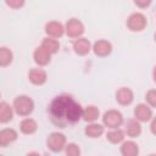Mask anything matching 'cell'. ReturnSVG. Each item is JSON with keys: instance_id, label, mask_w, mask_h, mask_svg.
I'll use <instances>...</instances> for the list:
<instances>
[{"instance_id": "28", "label": "cell", "mask_w": 156, "mask_h": 156, "mask_svg": "<svg viewBox=\"0 0 156 156\" xmlns=\"http://www.w3.org/2000/svg\"><path fill=\"white\" fill-rule=\"evenodd\" d=\"M150 130L154 135H156V117L151 118V123H150Z\"/></svg>"}, {"instance_id": "26", "label": "cell", "mask_w": 156, "mask_h": 156, "mask_svg": "<svg viewBox=\"0 0 156 156\" xmlns=\"http://www.w3.org/2000/svg\"><path fill=\"white\" fill-rule=\"evenodd\" d=\"M5 2L11 9H20L24 5V0H5Z\"/></svg>"}, {"instance_id": "20", "label": "cell", "mask_w": 156, "mask_h": 156, "mask_svg": "<svg viewBox=\"0 0 156 156\" xmlns=\"http://www.w3.org/2000/svg\"><path fill=\"white\" fill-rule=\"evenodd\" d=\"M124 135H126V133L122 129L111 128V130L106 134V138L111 144H121L122 141H124Z\"/></svg>"}, {"instance_id": "16", "label": "cell", "mask_w": 156, "mask_h": 156, "mask_svg": "<svg viewBox=\"0 0 156 156\" xmlns=\"http://www.w3.org/2000/svg\"><path fill=\"white\" fill-rule=\"evenodd\" d=\"M121 154L123 156H136L139 154V146L133 140L122 141L121 145Z\"/></svg>"}, {"instance_id": "1", "label": "cell", "mask_w": 156, "mask_h": 156, "mask_svg": "<svg viewBox=\"0 0 156 156\" xmlns=\"http://www.w3.org/2000/svg\"><path fill=\"white\" fill-rule=\"evenodd\" d=\"M49 112L52 122L61 128L77 123L83 117V107L71 95L66 94L58 95L51 101Z\"/></svg>"}, {"instance_id": "12", "label": "cell", "mask_w": 156, "mask_h": 156, "mask_svg": "<svg viewBox=\"0 0 156 156\" xmlns=\"http://www.w3.org/2000/svg\"><path fill=\"white\" fill-rule=\"evenodd\" d=\"M93 49L91 46V43L87 39V38H77L74 41H73V50L77 55H80V56H84L87 55L90 50Z\"/></svg>"}, {"instance_id": "21", "label": "cell", "mask_w": 156, "mask_h": 156, "mask_svg": "<svg viewBox=\"0 0 156 156\" xmlns=\"http://www.w3.org/2000/svg\"><path fill=\"white\" fill-rule=\"evenodd\" d=\"M100 115V111L94 105H88L85 108H83V119L87 122H95Z\"/></svg>"}, {"instance_id": "4", "label": "cell", "mask_w": 156, "mask_h": 156, "mask_svg": "<svg viewBox=\"0 0 156 156\" xmlns=\"http://www.w3.org/2000/svg\"><path fill=\"white\" fill-rule=\"evenodd\" d=\"M123 123V116L117 110H108L102 115V124L107 128H118Z\"/></svg>"}, {"instance_id": "27", "label": "cell", "mask_w": 156, "mask_h": 156, "mask_svg": "<svg viewBox=\"0 0 156 156\" xmlns=\"http://www.w3.org/2000/svg\"><path fill=\"white\" fill-rule=\"evenodd\" d=\"M134 4L140 9H145L151 4V0H134Z\"/></svg>"}, {"instance_id": "30", "label": "cell", "mask_w": 156, "mask_h": 156, "mask_svg": "<svg viewBox=\"0 0 156 156\" xmlns=\"http://www.w3.org/2000/svg\"><path fill=\"white\" fill-rule=\"evenodd\" d=\"M155 41H156V33H155Z\"/></svg>"}, {"instance_id": "23", "label": "cell", "mask_w": 156, "mask_h": 156, "mask_svg": "<svg viewBox=\"0 0 156 156\" xmlns=\"http://www.w3.org/2000/svg\"><path fill=\"white\" fill-rule=\"evenodd\" d=\"M12 58H13L12 51L10 49L2 46L0 49V65H1V67H6L7 65H10L12 62Z\"/></svg>"}, {"instance_id": "19", "label": "cell", "mask_w": 156, "mask_h": 156, "mask_svg": "<svg viewBox=\"0 0 156 156\" xmlns=\"http://www.w3.org/2000/svg\"><path fill=\"white\" fill-rule=\"evenodd\" d=\"M141 133V126L138 119H130L126 124V134L130 138H136Z\"/></svg>"}, {"instance_id": "22", "label": "cell", "mask_w": 156, "mask_h": 156, "mask_svg": "<svg viewBox=\"0 0 156 156\" xmlns=\"http://www.w3.org/2000/svg\"><path fill=\"white\" fill-rule=\"evenodd\" d=\"M41 46H44L48 51H50L52 55L56 54L60 49V43L56 40V38H51V37H46L43 39L41 41Z\"/></svg>"}, {"instance_id": "5", "label": "cell", "mask_w": 156, "mask_h": 156, "mask_svg": "<svg viewBox=\"0 0 156 156\" xmlns=\"http://www.w3.org/2000/svg\"><path fill=\"white\" fill-rule=\"evenodd\" d=\"M147 24V20L145 15L141 12H134L132 13L127 20V27L132 32H141Z\"/></svg>"}, {"instance_id": "11", "label": "cell", "mask_w": 156, "mask_h": 156, "mask_svg": "<svg viewBox=\"0 0 156 156\" xmlns=\"http://www.w3.org/2000/svg\"><path fill=\"white\" fill-rule=\"evenodd\" d=\"M116 100L119 105H123V106H127V105H130L134 100V94L133 91L127 88V87H122L119 88L117 91H116Z\"/></svg>"}, {"instance_id": "10", "label": "cell", "mask_w": 156, "mask_h": 156, "mask_svg": "<svg viewBox=\"0 0 156 156\" xmlns=\"http://www.w3.org/2000/svg\"><path fill=\"white\" fill-rule=\"evenodd\" d=\"M93 51L96 56H100V57H104V56H107L111 54L112 51V44L105 39H100V40H96L93 45Z\"/></svg>"}, {"instance_id": "15", "label": "cell", "mask_w": 156, "mask_h": 156, "mask_svg": "<svg viewBox=\"0 0 156 156\" xmlns=\"http://www.w3.org/2000/svg\"><path fill=\"white\" fill-rule=\"evenodd\" d=\"M104 127H105L104 124H100V123H96V122H90V124H88L85 127L84 133L89 138H93V139L94 138H99L100 135L104 134V130H105Z\"/></svg>"}, {"instance_id": "8", "label": "cell", "mask_w": 156, "mask_h": 156, "mask_svg": "<svg viewBox=\"0 0 156 156\" xmlns=\"http://www.w3.org/2000/svg\"><path fill=\"white\" fill-rule=\"evenodd\" d=\"M45 33L48 34V37L51 38H60L63 35V33H66L65 26L58 22V21H50L45 24Z\"/></svg>"}, {"instance_id": "17", "label": "cell", "mask_w": 156, "mask_h": 156, "mask_svg": "<svg viewBox=\"0 0 156 156\" xmlns=\"http://www.w3.org/2000/svg\"><path fill=\"white\" fill-rule=\"evenodd\" d=\"M20 129H21V132H22L23 134L29 135V134H33V133L37 132L38 124H37V122H35L33 118L27 117V118H23V119L21 121V123H20Z\"/></svg>"}, {"instance_id": "24", "label": "cell", "mask_w": 156, "mask_h": 156, "mask_svg": "<svg viewBox=\"0 0 156 156\" xmlns=\"http://www.w3.org/2000/svg\"><path fill=\"white\" fill-rule=\"evenodd\" d=\"M65 152L67 156H79L80 155V149L77 144L74 143H68L65 146Z\"/></svg>"}, {"instance_id": "6", "label": "cell", "mask_w": 156, "mask_h": 156, "mask_svg": "<svg viewBox=\"0 0 156 156\" xmlns=\"http://www.w3.org/2000/svg\"><path fill=\"white\" fill-rule=\"evenodd\" d=\"M66 34L69 38H80L84 33V24L78 18H69L65 26Z\"/></svg>"}, {"instance_id": "25", "label": "cell", "mask_w": 156, "mask_h": 156, "mask_svg": "<svg viewBox=\"0 0 156 156\" xmlns=\"http://www.w3.org/2000/svg\"><path fill=\"white\" fill-rule=\"evenodd\" d=\"M146 104L151 107H156V89H150L145 95Z\"/></svg>"}, {"instance_id": "9", "label": "cell", "mask_w": 156, "mask_h": 156, "mask_svg": "<svg viewBox=\"0 0 156 156\" xmlns=\"http://www.w3.org/2000/svg\"><path fill=\"white\" fill-rule=\"evenodd\" d=\"M51 52L50 51H48L44 46H38L35 50H34V52H33V58H34V62L37 63V65H39V66H46L49 62H50V60H51Z\"/></svg>"}, {"instance_id": "14", "label": "cell", "mask_w": 156, "mask_h": 156, "mask_svg": "<svg viewBox=\"0 0 156 156\" xmlns=\"http://www.w3.org/2000/svg\"><path fill=\"white\" fill-rule=\"evenodd\" d=\"M17 132L12 128H5L0 132V145L2 147L7 146L9 144L13 143L17 139Z\"/></svg>"}, {"instance_id": "7", "label": "cell", "mask_w": 156, "mask_h": 156, "mask_svg": "<svg viewBox=\"0 0 156 156\" xmlns=\"http://www.w3.org/2000/svg\"><path fill=\"white\" fill-rule=\"evenodd\" d=\"M134 117L139 122H147L152 118V110L151 106L147 104H139L134 108Z\"/></svg>"}, {"instance_id": "3", "label": "cell", "mask_w": 156, "mask_h": 156, "mask_svg": "<svg viewBox=\"0 0 156 156\" xmlns=\"http://www.w3.org/2000/svg\"><path fill=\"white\" fill-rule=\"evenodd\" d=\"M46 145L52 152H60V151L65 150V146H66L65 134H62L60 132L51 133L46 139Z\"/></svg>"}, {"instance_id": "18", "label": "cell", "mask_w": 156, "mask_h": 156, "mask_svg": "<svg viewBox=\"0 0 156 156\" xmlns=\"http://www.w3.org/2000/svg\"><path fill=\"white\" fill-rule=\"evenodd\" d=\"M13 106H10L7 102L2 101L0 102V122L1 123H7L12 119L13 117Z\"/></svg>"}, {"instance_id": "13", "label": "cell", "mask_w": 156, "mask_h": 156, "mask_svg": "<svg viewBox=\"0 0 156 156\" xmlns=\"http://www.w3.org/2000/svg\"><path fill=\"white\" fill-rule=\"evenodd\" d=\"M28 78L34 85H43L48 79V74L43 68H32L28 72Z\"/></svg>"}, {"instance_id": "29", "label": "cell", "mask_w": 156, "mask_h": 156, "mask_svg": "<svg viewBox=\"0 0 156 156\" xmlns=\"http://www.w3.org/2000/svg\"><path fill=\"white\" fill-rule=\"evenodd\" d=\"M152 78H154V82L156 83V66H155L154 69H152Z\"/></svg>"}, {"instance_id": "2", "label": "cell", "mask_w": 156, "mask_h": 156, "mask_svg": "<svg viewBox=\"0 0 156 156\" xmlns=\"http://www.w3.org/2000/svg\"><path fill=\"white\" fill-rule=\"evenodd\" d=\"M13 110L20 116H29L34 110V101L28 95H18L13 100Z\"/></svg>"}]
</instances>
